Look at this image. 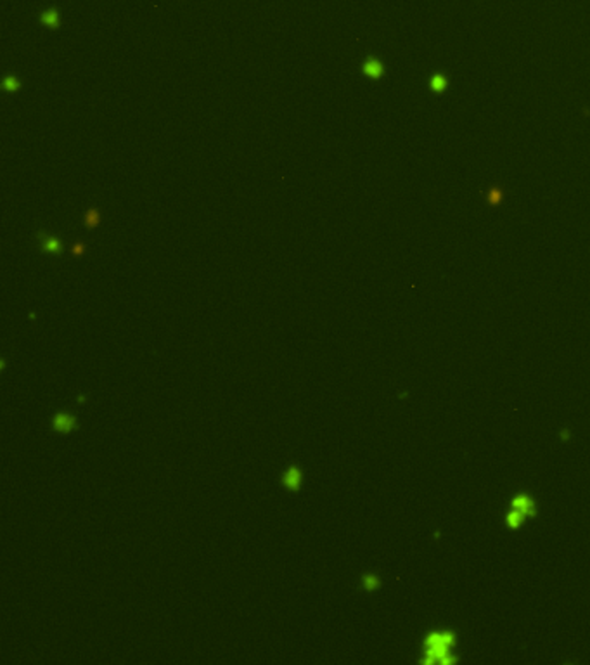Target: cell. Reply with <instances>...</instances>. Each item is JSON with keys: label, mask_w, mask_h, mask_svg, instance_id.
Listing matches in <instances>:
<instances>
[{"label": "cell", "mask_w": 590, "mask_h": 665, "mask_svg": "<svg viewBox=\"0 0 590 665\" xmlns=\"http://www.w3.org/2000/svg\"><path fill=\"white\" fill-rule=\"evenodd\" d=\"M2 87L7 90V92H16V90L21 87V83H19V80H17L14 75H9V76H5V78H3Z\"/></svg>", "instance_id": "cell-6"}, {"label": "cell", "mask_w": 590, "mask_h": 665, "mask_svg": "<svg viewBox=\"0 0 590 665\" xmlns=\"http://www.w3.org/2000/svg\"><path fill=\"white\" fill-rule=\"evenodd\" d=\"M500 201H502V191H500V189H497V187L490 189V192H488V203H490V205H498Z\"/></svg>", "instance_id": "cell-10"}, {"label": "cell", "mask_w": 590, "mask_h": 665, "mask_svg": "<svg viewBox=\"0 0 590 665\" xmlns=\"http://www.w3.org/2000/svg\"><path fill=\"white\" fill-rule=\"evenodd\" d=\"M85 225L89 229L97 227L99 225V212L96 208H90L89 212L85 213Z\"/></svg>", "instance_id": "cell-7"}, {"label": "cell", "mask_w": 590, "mask_h": 665, "mask_svg": "<svg viewBox=\"0 0 590 665\" xmlns=\"http://www.w3.org/2000/svg\"><path fill=\"white\" fill-rule=\"evenodd\" d=\"M40 21L49 28H59V12L57 9H47L40 14Z\"/></svg>", "instance_id": "cell-5"}, {"label": "cell", "mask_w": 590, "mask_h": 665, "mask_svg": "<svg viewBox=\"0 0 590 665\" xmlns=\"http://www.w3.org/2000/svg\"><path fill=\"white\" fill-rule=\"evenodd\" d=\"M40 248L43 253H50V255H61L63 253V243L56 238V236H43Z\"/></svg>", "instance_id": "cell-4"}, {"label": "cell", "mask_w": 590, "mask_h": 665, "mask_svg": "<svg viewBox=\"0 0 590 665\" xmlns=\"http://www.w3.org/2000/svg\"><path fill=\"white\" fill-rule=\"evenodd\" d=\"M52 426L59 433H70L76 428V417L68 412H57L52 417Z\"/></svg>", "instance_id": "cell-2"}, {"label": "cell", "mask_w": 590, "mask_h": 665, "mask_svg": "<svg viewBox=\"0 0 590 665\" xmlns=\"http://www.w3.org/2000/svg\"><path fill=\"white\" fill-rule=\"evenodd\" d=\"M431 87H433V90H436V92H442V90L447 87V80L440 75H435L431 80Z\"/></svg>", "instance_id": "cell-8"}, {"label": "cell", "mask_w": 590, "mask_h": 665, "mask_svg": "<svg viewBox=\"0 0 590 665\" xmlns=\"http://www.w3.org/2000/svg\"><path fill=\"white\" fill-rule=\"evenodd\" d=\"M73 250H75V253H76V255H80V253H83V252H85V246H83V245H76V246H75V248H73Z\"/></svg>", "instance_id": "cell-11"}, {"label": "cell", "mask_w": 590, "mask_h": 665, "mask_svg": "<svg viewBox=\"0 0 590 665\" xmlns=\"http://www.w3.org/2000/svg\"><path fill=\"white\" fill-rule=\"evenodd\" d=\"M362 71H363V75H367L369 78L377 80V78H381L382 73H384V66H382V63L379 59H376V57H369V59L363 61Z\"/></svg>", "instance_id": "cell-3"}, {"label": "cell", "mask_w": 590, "mask_h": 665, "mask_svg": "<svg viewBox=\"0 0 590 665\" xmlns=\"http://www.w3.org/2000/svg\"><path fill=\"white\" fill-rule=\"evenodd\" d=\"M362 584H363V587H365V589L372 591V589H376V587L379 586V579H377V577H374V575H365L362 579Z\"/></svg>", "instance_id": "cell-9"}, {"label": "cell", "mask_w": 590, "mask_h": 665, "mask_svg": "<svg viewBox=\"0 0 590 665\" xmlns=\"http://www.w3.org/2000/svg\"><path fill=\"white\" fill-rule=\"evenodd\" d=\"M301 480H303V471L298 466L287 468L282 475V485L291 492H296V490L301 489Z\"/></svg>", "instance_id": "cell-1"}]
</instances>
